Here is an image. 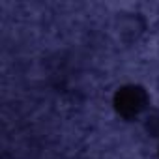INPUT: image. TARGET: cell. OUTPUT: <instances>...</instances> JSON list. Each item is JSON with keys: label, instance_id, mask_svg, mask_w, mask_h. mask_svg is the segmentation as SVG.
<instances>
[{"label": "cell", "instance_id": "cell-1", "mask_svg": "<svg viewBox=\"0 0 159 159\" xmlns=\"http://www.w3.org/2000/svg\"><path fill=\"white\" fill-rule=\"evenodd\" d=\"M112 107L122 118L135 120L150 112V96L140 84H124L114 92Z\"/></svg>", "mask_w": 159, "mask_h": 159}, {"label": "cell", "instance_id": "cell-2", "mask_svg": "<svg viewBox=\"0 0 159 159\" xmlns=\"http://www.w3.org/2000/svg\"><path fill=\"white\" fill-rule=\"evenodd\" d=\"M144 125L150 135L159 139V112H148L144 116Z\"/></svg>", "mask_w": 159, "mask_h": 159}]
</instances>
